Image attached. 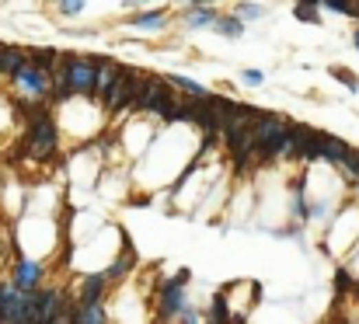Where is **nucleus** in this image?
Returning <instances> with one entry per match:
<instances>
[{"instance_id": "nucleus-13", "label": "nucleus", "mask_w": 359, "mask_h": 324, "mask_svg": "<svg viewBox=\"0 0 359 324\" xmlns=\"http://www.w3.org/2000/svg\"><path fill=\"white\" fill-rule=\"evenodd\" d=\"M164 84H168V87H178V91H185L188 98H210V91L202 87V84H195L192 77H178V74H168V77H164Z\"/></svg>"}, {"instance_id": "nucleus-16", "label": "nucleus", "mask_w": 359, "mask_h": 324, "mask_svg": "<svg viewBox=\"0 0 359 324\" xmlns=\"http://www.w3.org/2000/svg\"><path fill=\"white\" fill-rule=\"evenodd\" d=\"M290 213H293V220H296V224L311 216V209H307V202H303V182L293 188V202H290Z\"/></svg>"}, {"instance_id": "nucleus-26", "label": "nucleus", "mask_w": 359, "mask_h": 324, "mask_svg": "<svg viewBox=\"0 0 359 324\" xmlns=\"http://www.w3.org/2000/svg\"><path fill=\"white\" fill-rule=\"evenodd\" d=\"M352 42H356V49H359V28H356V32H352Z\"/></svg>"}, {"instance_id": "nucleus-18", "label": "nucleus", "mask_w": 359, "mask_h": 324, "mask_svg": "<svg viewBox=\"0 0 359 324\" xmlns=\"http://www.w3.org/2000/svg\"><path fill=\"white\" fill-rule=\"evenodd\" d=\"M262 14H265V8H262V4H237V8H234V18H241V21L262 18Z\"/></svg>"}, {"instance_id": "nucleus-10", "label": "nucleus", "mask_w": 359, "mask_h": 324, "mask_svg": "<svg viewBox=\"0 0 359 324\" xmlns=\"http://www.w3.org/2000/svg\"><path fill=\"white\" fill-rule=\"evenodd\" d=\"M349 143L345 140H338V136H328V133H321V140H318V157H325L328 164H338L342 168V160L349 157Z\"/></svg>"}, {"instance_id": "nucleus-6", "label": "nucleus", "mask_w": 359, "mask_h": 324, "mask_svg": "<svg viewBox=\"0 0 359 324\" xmlns=\"http://www.w3.org/2000/svg\"><path fill=\"white\" fill-rule=\"evenodd\" d=\"M168 94H171V87L164 84V77H146V84H143V91L136 98V112H153Z\"/></svg>"}, {"instance_id": "nucleus-15", "label": "nucleus", "mask_w": 359, "mask_h": 324, "mask_svg": "<svg viewBox=\"0 0 359 324\" xmlns=\"http://www.w3.org/2000/svg\"><path fill=\"white\" fill-rule=\"evenodd\" d=\"M213 32L217 35H224V39H241L244 35V21L241 18H217V25H213Z\"/></svg>"}, {"instance_id": "nucleus-27", "label": "nucleus", "mask_w": 359, "mask_h": 324, "mask_svg": "<svg viewBox=\"0 0 359 324\" xmlns=\"http://www.w3.org/2000/svg\"><path fill=\"white\" fill-rule=\"evenodd\" d=\"M0 49H4V45H0Z\"/></svg>"}, {"instance_id": "nucleus-2", "label": "nucleus", "mask_w": 359, "mask_h": 324, "mask_svg": "<svg viewBox=\"0 0 359 324\" xmlns=\"http://www.w3.org/2000/svg\"><path fill=\"white\" fill-rule=\"evenodd\" d=\"M11 84H14V91H18L21 98H28V101H42V98L53 94V74H49V67H39V63H32V60H25V67L11 77Z\"/></svg>"}, {"instance_id": "nucleus-12", "label": "nucleus", "mask_w": 359, "mask_h": 324, "mask_svg": "<svg viewBox=\"0 0 359 324\" xmlns=\"http://www.w3.org/2000/svg\"><path fill=\"white\" fill-rule=\"evenodd\" d=\"M25 60H28L25 49H8L4 45V52H0V77H14L25 67Z\"/></svg>"}, {"instance_id": "nucleus-22", "label": "nucleus", "mask_w": 359, "mask_h": 324, "mask_svg": "<svg viewBox=\"0 0 359 324\" xmlns=\"http://www.w3.org/2000/svg\"><path fill=\"white\" fill-rule=\"evenodd\" d=\"M241 80H244L248 87H259L265 77H262V70H244V74H241Z\"/></svg>"}, {"instance_id": "nucleus-8", "label": "nucleus", "mask_w": 359, "mask_h": 324, "mask_svg": "<svg viewBox=\"0 0 359 324\" xmlns=\"http://www.w3.org/2000/svg\"><path fill=\"white\" fill-rule=\"evenodd\" d=\"M74 324H109L105 303L101 300H77L74 303Z\"/></svg>"}, {"instance_id": "nucleus-3", "label": "nucleus", "mask_w": 359, "mask_h": 324, "mask_svg": "<svg viewBox=\"0 0 359 324\" xmlns=\"http://www.w3.org/2000/svg\"><path fill=\"white\" fill-rule=\"evenodd\" d=\"M188 283H192L188 268L175 272L171 279H161V286H157V314H161V321H175L178 317V310L185 307V286Z\"/></svg>"}, {"instance_id": "nucleus-11", "label": "nucleus", "mask_w": 359, "mask_h": 324, "mask_svg": "<svg viewBox=\"0 0 359 324\" xmlns=\"http://www.w3.org/2000/svg\"><path fill=\"white\" fill-rule=\"evenodd\" d=\"M217 11L213 8H206V4H192L188 11H185V28H192V32H199V28H213L217 25Z\"/></svg>"}, {"instance_id": "nucleus-25", "label": "nucleus", "mask_w": 359, "mask_h": 324, "mask_svg": "<svg viewBox=\"0 0 359 324\" xmlns=\"http://www.w3.org/2000/svg\"><path fill=\"white\" fill-rule=\"evenodd\" d=\"M335 286H338V290H352V283H349V272H338V276H335Z\"/></svg>"}, {"instance_id": "nucleus-19", "label": "nucleus", "mask_w": 359, "mask_h": 324, "mask_svg": "<svg viewBox=\"0 0 359 324\" xmlns=\"http://www.w3.org/2000/svg\"><path fill=\"white\" fill-rule=\"evenodd\" d=\"M210 317H213V324H230V314H227V300H224V296H217V300H213Z\"/></svg>"}, {"instance_id": "nucleus-9", "label": "nucleus", "mask_w": 359, "mask_h": 324, "mask_svg": "<svg viewBox=\"0 0 359 324\" xmlns=\"http://www.w3.org/2000/svg\"><path fill=\"white\" fill-rule=\"evenodd\" d=\"M119 67H122V63H116V60H98V70H94V94H98V98H105V94L116 87Z\"/></svg>"}, {"instance_id": "nucleus-7", "label": "nucleus", "mask_w": 359, "mask_h": 324, "mask_svg": "<svg viewBox=\"0 0 359 324\" xmlns=\"http://www.w3.org/2000/svg\"><path fill=\"white\" fill-rule=\"evenodd\" d=\"M39 283H42V265H39V261L21 258V261H18V268H14L11 286H14V290H21V293H35V290H39Z\"/></svg>"}, {"instance_id": "nucleus-5", "label": "nucleus", "mask_w": 359, "mask_h": 324, "mask_svg": "<svg viewBox=\"0 0 359 324\" xmlns=\"http://www.w3.org/2000/svg\"><path fill=\"white\" fill-rule=\"evenodd\" d=\"M63 307H70V303L63 300L60 290H39L35 293V324H49Z\"/></svg>"}, {"instance_id": "nucleus-20", "label": "nucleus", "mask_w": 359, "mask_h": 324, "mask_svg": "<svg viewBox=\"0 0 359 324\" xmlns=\"http://www.w3.org/2000/svg\"><path fill=\"white\" fill-rule=\"evenodd\" d=\"M293 14H296L300 21H318V14H321V4H296V8H293Z\"/></svg>"}, {"instance_id": "nucleus-24", "label": "nucleus", "mask_w": 359, "mask_h": 324, "mask_svg": "<svg viewBox=\"0 0 359 324\" xmlns=\"http://www.w3.org/2000/svg\"><path fill=\"white\" fill-rule=\"evenodd\" d=\"M84 4H60V14H80Z\"/></svg>"}, {"instance_id": "nucleus-21", "label": "nucleus", "mask_w": 359, "mask_h": 324, "mask_svg": "<svg viewBox=\"0 0 359 324\" xmlns=\"http://www.w3.org/2000/svg\"><path fill=\"white\" fill-rule=\"evenodd\" d=\"M175 321H178V324H202V317H199V310H195V307H192L188 300H185V307L178 310V317H175Z\"/></svg>"}, {"instance_id": "nucleus-1", "label": "nucleus", "mask_w": 359, "mask_h": 324, "mask_svg": "<svg viewBox=\"0 0 359 324\" xmlns=\"http://www.w3.org/2000/svg\"><path fill=\"white\" fill-rule=\"evenodd\" d=\"M28 133H25V153L32 160H49L56 153V143H60V133H56V122L49 116V108L42 105H28Z\"/></svg>"}, {"instance_id": "nucleus-4", "label": "nucleus", "mask_w": 359, "mask_h": 324, "mask_svg": "<svg viewBox=\"0 0 359 324\" xmlns=\"http://www.w3.org/2000/svg\"><path fill=\"white\" fill-rule=\"evenodd\" d=\"M94 70L98 63L87 56H67V84L74 94H94Z\"/></svg>"}, {"instance_id": "nucleus-14", "label": "nucleus", "mask_w": 359, "mask_h": 324, "mask_svg": "<svg viewBox=\"0 0 359 324\" xmlns=\"http://www.w3.org/2000/svg\"><path fill=\"white\" fill-rule=\"evenodd\" d=\"M105 286H109L105 276H84V283H80V300H101Z\"/></svg>"}, {"instance_id": "nucleus-17", "label": "nucleus", "mask_w": 359, "mask_h": 324, "mask_svg": "<svg viewBox=\"0 0 359 324\" xmlns=\"http://www.w3.org/2000/svg\"><path fill=\"white\" fill-rule=\"evenodd\" d=\"M133 25H136V28H143V32H153V28H161V25H164V11L140 14V18H133Z\"/></svg>"}, {"instance_id": "nucleus-23", "label": "nucleus", "mask_w": 359, "mask_h": 324, "mask_svg": "<svg viewBox=\"0 0 359 324\" xmlns=\"http://www.w3.org/2000/svg\"><path fill=\"white\" fill-rule=\"evenodd\" d=\"M49 324H74V303H70V307H63V310H60L53 321H49Z\"/></svg>"}]
</instances>
